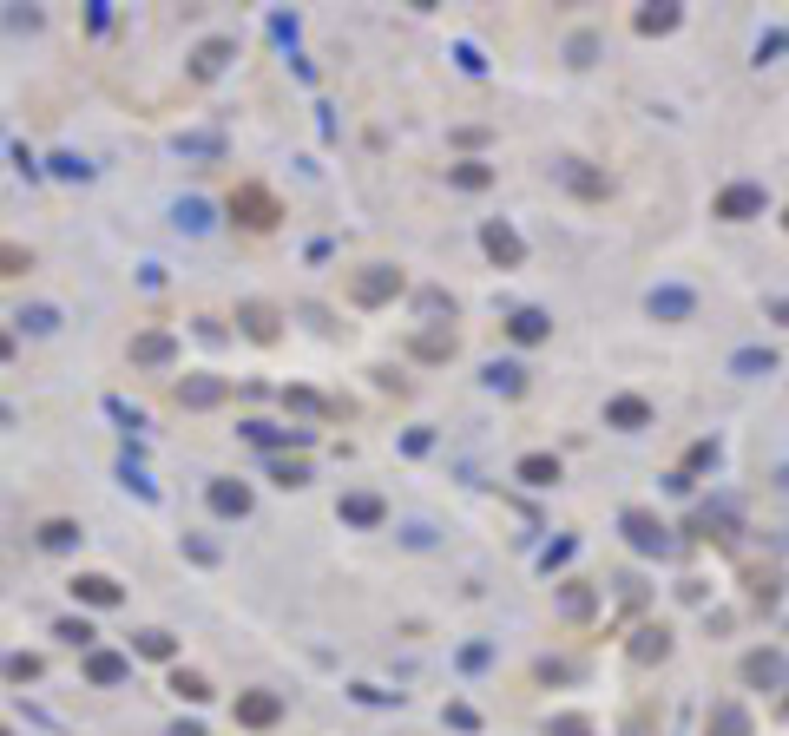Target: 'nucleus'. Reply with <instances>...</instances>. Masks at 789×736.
Listing matches in <instances>:
<instances>
[{"label": "nucleus", "instance_id": "nucleus-1", "mask_svg": "<svg viewBox=\"0 0 789 736\" xmlns=\"http://www.w3.org/2000/svg\"><path fill=\"white\" fill-rule=\"evenodd\" d=\"M231 217L250 224V231H270V224L284 217V211H276V197H270L264 184H237V191H231Z\"/></svg>", "mask_w": 789, "mask_h": 736}, {"label": "nucleus", "instance_id": "nucleus-2", "mask_svg": "<svg viewBox=\"0 0 789 736\" xmlns=\"http://www.w3.org/2000/svg\"><path fill=\"white\" fill-rule=\"evenodd\" d=\"M618 526H625V540L638 552H671V532L658 526V513H644V506H625V520H618Z\"/></svg>", "mask_w": 789, "mask_h": 736}, {"label": "nucleus", "instance_id": "nucleus-3", "mask_svg": "<svg viewBox=\"0 0 789 736\" xmlns=\"http://www.w3.org/2000/svg\"><path fill=\"white\" fill-rule=\"evenodd\" d=\"M764 204H770V191H764V184H730V191L717 197V217L750 224V217H764Z\"/></svg>", "mask_w": 789, "mask_h": 736}, {"label": "nucleus", "instance_id": "nucleus-4", "mask_svg": "<svg viewBox=\"0 0 789 736\" xmlns=\"http://www.w3.org/2000/svg\"><path fill=\"white\" fill-rule=\"evenodd\" d=\"M481 244H487V257H494L500 270H514V264L526 257V244H520V231H514L506 217H494V224H487V231H481Z\"/></svg>", "mask_w": 789, "mask_h": 736}, {"label": "nucleus", "instance_id": "nucleus-5", "mask_svg": "<svg viewBox=\"0 0 789 736\" xmlns=\"http://www.w3.org/2000/svg\"><path fill=\"white\" fill-rule=\"evenodd\" d=\"M644 309H652L658 323H684L691 309H697V296H691V290H678V283H664V290H652V296H644Z\"/></svg>", "mask_w": 789, "mask_h": 736}, {"label": "nucleus", "instance_id": "nucleus-6", "mask_svg": "<svg viewBox=\"0 0 789 736\" xmlns=\"http://www.w3.org/2000/svg\"><path fill=\"white\" fill-rule=\"evenodd\" d=\"M605 421H612V428H652V402H644V394H612Z\"/></svg>", "mask_w": 789, "mask_h": 736}, {"label": "nucleus", "instance_id": "nucleus-7", "mask_svg": "<svg viewBox=\"0 0 789 736\" xmlns=\"http://www.w3.org/2000/svg\"><path fill=\"white\" fill-rule=\"evenodd\" d=\"M506 335H514L520 349H533V343H546V335H553V316H546V309H514Z\"/></svg>", "mask_w": 789, "mask_h": 736}, {"label": "nucleus", "instance_id": "nucleus-8", "mask_svg": "<svg viewBox=\"0 0 789 736\" xmlns=\"http://www.w3.org/2000/svg\"><path fill=\"white\" fill-rule=\"evenodd\" d=\"M402 296V270H362L355 276V303H388Z\"/></svg>", "mask_w": 789, "mask_h": 736}, {"label": "nucleus", "instance_id": "nucleus-9", "mask_svg": "<svg viewBox=\"0 0 789 736\" xmlns=\"http://www.w3.org/2000/svg\"><path fill=\"white\" fill-rule=\"evenodd\" d=\"M704 736H750V711H744V703H711Z\"/></svg>", "mask_w": 789, "mask_h": 736}, {"label": "nucleus", "instance_id": "nucleus-10", "mask_svg": "<svg viewBox=\"0 0 789 736\" xmlns=\"http://www.w3.org/2000/svg\"><path fill=\"white\" fill-rule=\"evenodd\" d=\"M276 717H284V703H276L270 691H250V697H237V723H276Z\"/></svg>", "mask_w": 789, "mask_h": 736}, {"label": "nucleus", "instance_id": "nucleus-11", "mask_svg": "<svg viewBox=\"0 0 789 736\" xmlns=\"http://www.w3.org/2000/svg\"><path fill=\"white\" fill-rule=\"evenodd\" d=\"M632 658H638V664H658V658H671V632H664V625H644V632H632Z\"/></svg>", "mask_w": 789, "mask_h": 736}, {"label": "nucleus", "instance_id": "nucleus-12", "mask_svg": "<svg viewBox=\"0 0 789 736\" xmlns=\"http://www.w3.org/2000/svg\"><path fill=\"white\" fill-rule=\"evenodd\" d=\"M553 172H559V178H566V184H573L579 197H605V178H599V172H585V164H579V158H559V164H553Z\"/></svg>", "mask_w": 789, "mask_h": 736}, {"label": "nucleus", "instance_id": "nucleus-13", "mask_svg": "<svg viewBox=\"0 0 789 736\" xmlns=\"http://www.w3.org/2000/svg\"><path fill=\"white\" fill-rule=\"evenodd\" d=\"M178 402H185V408H211V402H224V382H211V375H191V382L178 388Z\"/></svg>", "mask_w": 789, "mask_h": 736}, {"label": "nucleus", "instance_id": "nucleus-14", "mask_svg": "<svg viewBox=\"0 0 789 736\" xmlns=\"http://www.w3.org/2000/svg\"><path fill=\"white\" fill-rule=\"evenodd\" d=\"M514 473L526 480V487H553V480H559V461H553V454H526Z\"/></svg>", "mask_w": 789, "mask_h": 736}, {"label": "nucleus", "instance_id": "nucleus-15", "mask_svg": "<svg viewBox=\"0 0 789 736\" xmlns=\"http://www.w3.org/2000/svg\"><path fill=\"white\" fill-rule=\"evenodd\" d=\"M447 178H454L461 191H487V184H494V164H481V158H467V164H447Z\"/></svg>", "mask_w": 789, "mask_h": 736}, {"label": "nucleus", "instance_id": "nucleus-16", "mask_svg": "<svg viewBox=\"0 0 789 736\" xmlns=\"http://www.w3.org/2000/svg\"><path fill=\"white\" fill-rule=\"evenodd\" d=\"M343 520H349V526H375V520H382V500H375V493H349V500H343Z\"/></svg>", "mask_w": 789, "mask_h": 736}, {"label": "nucleus", "instance_id": "nucleus-17", "mask_svg": "<svg viewBox=\"0 0 789 736\" xmlns=\"http://www.w3.org/2000/svg\"><path fill=\"white\" fill-rule=\"evenodd\" d=\"M211 506H217V513H250V493L237 487V480H217V487H211Z\"/></svg>", "mask_w": 789, "mask_h": 736}, {"label": "nucleus", "instance_id": "nucleus-18", "mask_svg": "<svg viewBox=\"0 0 789 736\" xmlns=\"http://www.w3.org/2000/svg\"><path fill=\"white\" fill-rule=\"evenodd\" d=\"M744 677H750V684H776L783 658H776V651H756V658H744Z\"/></svg>", "mask_w": 789, "mask_h": 736}, {"label": "nucleus", "instance_id": "nucleus-19", "mask_svg": "<svg viewBox=\"0 0 789 736\" xmlns=\"http://www.w3.org/2000/svg\"><path fill=\"white\" fill-rule=\"evenodd\" d=\"M487 388L520 394V388H526V368H520V362H494V368H487Z\"/></svg>", "mask_w": 789, "mask_h": 736}, {"label": "nucleus", "instance_id": "nucleus-20", "mask_svg": "<svg viewBox=\"0 0 789 736\" xmlns=\"http://www.w3.org/2000/svg\"><path fill=\"white\" fill-rule=\"evenodd\" d=\"M414 355H428V362L454 355V329H428V335H414Z\"/></svg>", "mask_w": 789, "mask_h": 736}, {"label": "nucleus", "instance_id": "nucleus-21", "mask_svg": "<svg viewBox=\"0 0 789 736\" xmlns=\"http://www.w3.org/2000/svg\"><path fill=\"white\" fill-rule=\"evenodd\" d=\"M678 26V7H644L638 14V34H671Z\"/></svg>", "mask_w": 789, "mask_h": 736}, {"label": "nucleus", "instance_id": "nucleus-22", "mask_svg": "<svg viewBox=\"0 0 789 736\" xmlns=\"http://www.w3.org/2000/svg\"><path fill=\"white\" fill-rule=\"evenodd\" d=\"M244 329L257 335V343H270V335H276V316H270L264 303H250V309H244Z\"/></svg>", "mask_w": 789, "mask_h": 736}, {"label": "nucleus", "instance_id": "nucleus-23", "mask_svg": "<svg viewBox=\"0 0 789 736\" xmlns=\"http://www.w3.org/2000/svg\"><path fill=\"white\" fill-rule=\"evenodd\" d=\"M730 368H737V375H770V368H776V355H770V349H744Z\"/></svg>", "mask_w": 789, "mask_h": 736}, {"label": "nucleus", "instance_id": "nucleus-24", "mask_svg": "<svg viewBox=\"0 0 789 736\" xmlns=\"http://www.w3.org/2000/svg\"><path fill=\"white\" fill-rule=\"evenodd\" d=\"M73 592H79V599H93V605H112V599H119V585H112V579H79Z\"/></svg>", "mask_w": 789, "mask_h": 736}, {"label": "nucleus", "instance_id": "nucleus-25", "mask_svg": "<svg viewBox=\"0 0 789 736\" xmlns=\"http://www.w3.org/2000/svg\"><path fill=\"white\" fill-rule=\"evenodd\" d=\"M132 355H138V362H165V355H172V335H138Z\"/></svg>", "mask_w": 789, "mask_h": 736}, {"label": "nucleus", "instance_id": "nucleus-26", "mask_svg": "<svg viewBox=\"0 0 789 736\" xmlns=\"http://www.w3.org/2000/svg\"><path fill=\"white\" fill-rule=\"evenodd\" d=\"M172 691H178L185 703H205V697H211V691H205V677H191V671H178V677H172Z\"/></svg>", "mask_w": 789, "mask_h": 736}, {"label": "nucleus", "instance_id": "nucleus-27", "mask_svg": "<svg viewBox=\"0 0 789 736\" xmlns=\"http://www.w3.org/2000/svg\"><path fill=\"white\" fill-rule=\"evenodd\" d=\"M224 60H231V46H224V40H211L205 53H197V73H217Z\"/></svg>", "mask_w": 789, "mask_h": 736}, {"label": "nucleus", "instance_id": "nucleus-28", "mask_svg": "<svg viewBox=\"0 0 789 736\" xmlns=\"http://www.w3.org/2000/svg\"><path fill=\"white\" fill-rule=\"evenodd\" d=\"M138 651H145V658H172V638H165V632H145V638H138Z\"/></svg>", "mask_w": 789, "mask_h": 736}, {"label": "nucleus", "instance_id": "nucleus-29", "mask_svg": "<svg viewBox=\"0 0 789 736\" xmlns=\"http://www.w3.org/2000/svg\"><path fill=\"white\" fill-rule=\"evenodd\" d=\"M566 612H573V618L592 612V592H585V585H566Z\"/></svg>", "mask_w": 789, "mask_h": 736}, {"label": "nucleus", "instance_id": "nucleus-30", "mask_svg": "<svg viewBox=\"0 0 789 736\" xmlns=\"http://www.w3.org/2000/svg\"><path fill=\"white\" fill-rule=\"evenodd\" d=\"M34 257H26V250H0V276H14V270H26Z\"/></svg>", "mask_w": 789, "mask_h": 736}, {"label": "nucleus", "instance_id": "nucleus-31", "mask_svg": "<svg viewBox=\"0 0 789 736\" xmlns=\"http://www.w3.org/2000/svg\"><path fill=\"white\" fill-rule=\"evenodd\" d=\"M447 723H454V730H474V723H481V717H474L467 703H447Z\"/></svg>", "mask_w": 789, "mask_h": 736}, {"label": "nucleus", "instance_id": "nucleus-32", "mask_svg": "<svg viewBox=\"0 0 789 736\" xmlns=\"http://www.w3.org/2000/svg\"><path fill=\"white\" fill-rule=\"evenodd\" d=\"M553 736H592V730H585L579 717H553Z\"/></svg>", "mask_w": 789, "mask_h": 736}, {"label": "nucleus", "instance_id": "nucleus-33", "mask_svg": "<svg viewBox=\"0 0 789 736\" xmlns=\"http://www.w3.org/2000/svg\"><path fill=\"white\" fill-rule=\"evenodd\" d=\"M783 224H789V211H783Z\"/></svg>", "mask_w": 789, "mask_h": 736}]
</instances>
